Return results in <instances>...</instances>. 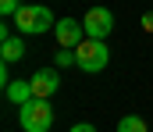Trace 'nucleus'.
Here are the masks:
<instances>
[{
	"instance_id": "f257e3e1",
	"label": "nucleus",
	"mask_w": 153,
	"mask_h": 132,
	"mask_svg": "<svg viewBox=\"0 0 153 132\" xmlns=\"http://www.w3.org/2000/svg\"><path fill=\"white\" fill-rule=\"evenodd\" d=\"M14 25H18L25 36H39V32H50L57 22H53L50 7H43V4H22L18 14H14Z\"/></svg>"
},
{
	"instance_id": "f03ea898",
	"label": "nucleus",
	"mask_w": 153,
	"mask_h": 132,
	"mask_svg": "<svg viewBox=\"0 0 153 132\" xmlns=\"http://www.w3.org/2000/svg\"><path fill=\"white\" fill-rule=\"evenodd\" d=\"M18 122H22L25 132H46L53 125V107H50V100L32 96L29 104H22V107H18Z\"/></svg>"
},
{
	"instance_id": "7ed1b4c3",
	"label": "nucleus",
	"mask_w": 153,
	"mask_h": 132,
	"mask_svg": "<svg viewBox=\"0 0 153 132\" xmlns=\"http://www.w3.org/2000/svg\"><path fill=\"white\" fill-rule=\"evenodd\" d=\"M75 57H78V68L82 72H103L107 68V61H111V50H107V40H93V36H85L82 43L75 46Z\"/></svg>"
},
{
	"instance_id": "20e7f679",
	"label": "nucleus",
	"mask_w": 153,
	"mask_h": 132,
	"mask_svg": "<svg viewBox=\"0 0 153 132\" xmlns=\"http://www.w3.org/2000/svg\"><path fill=\"white\" fill-rule=\"evenodd\" d=\"M82 29H85V36H93V40H107L111 29H114V14H111L107 7H89L85 18H82Z\"/></svg>"
},
{
	"instance_id": "39448f33",
	"label": "nucleus",
	"mask_w": 153,
	"mask_h": 132,
	"mask_svg": "<svg viewBox=\"0 0 153 132\" xmlns=\"http://www.w3.org/2000/svg\"><path fill=\"white\" fill-rule=\"evenodd\" d=\"M82 32H85V29L78 25L75 18H61V22L53 25V36H57V46H68V50H75V46L82 43V40H85Z\"/></svg>"
},
{
	"instance_id": "423d86ee",
	"label": "nucleus",
	"mask_w": 153,
	"mask_h": 132,
	"mask_svg": "<svg viewBox=\"0 0 153 132\" xmlns=\"http://www.w3.org/2000/svg\"><path fill=\"white\" fill-rule=\"evenodd\" d=\"M29 82H32V93H36L39 100H50L57 93V86H61V75H57V68H39Z\"/></svg>"
},
{
	"instance_id": "0eeeda50",
	"label": "nucleus",
	"mask_w": 153,
	"mask_h": 132,
	"mask_svg": "<svg viewBox=\"0 0 153 132\" xmlns=\"http://www.w3.org/2000/svg\"><path fill=\"white\" fill-rule=\"evenodd\" d=\"M0 57H4V64L22 61V57H25V43H22V36H0Z\"/></svg>"
},
{
	"instance_id": "6e6552de",
	"label": "nucleus",
	"mask_w": 153,
	"mask_h": 132,
	"mask_svg": "<svg viewBox=\"0 0 153 132\" xmlns=\"http://www.w3.org/2000/svg\"><path fill=\"white\" fill-rule=\"evenodd\" d=\"M4 93H7V100H11V104H18V107H22V104H29V100L36 96V93H32V82H25V79L7 82V86H4Z\"/></svg>"
},
{
	"instance_id": "1a4fd4ad",
	"label": "nucleus",
	"mask_w": 153,
	"mask_h": 132,
	"mask_svg": "<svg viewBox=\"0 0 153 132\" xmlns=\"http://www.w3.org/2000/svg\"><path fill=\"white\" fill-rule=\"evenodd\" d=\"M117 132H150V129H146V122H143L139 114H125V118L117 122Z\"/></svg>"
},
{
	"instance_id": "9d476101",
	"label": "nucleus",
	"mask_w": 153,
	"mask_h": 132,
	"mask_svg": "<svg viewBox=\"0 0 153 132\" xmlns=\"http://www.w3.org/2000/svg\"><path fill=\"white\" fill-rule=\"evenodd\" d=\"M53 61H57V68H68V64H78V57H75V50H68V46H61V50H57V57H53Z\"/></svg>"
},
{
	"instance_id": "9b49d317",
	"label": "nucleus",
	"mask_w": 153,
	"mask_h": 132,
	"mask_svg": "<svg viewBox=\"0 0 153 132\" xmlns=\"http://www.w3.org/2000/svg\"><path fill=\"white\" fill-rule=\"evenodd\" d=\"M18 7H22L18 0H0V11H4V14H11V18L18 14Z\"/></svg>"
},
{
	"instance_id": "f8f14e48",
	"label": "nucleus",
	"mask_w": 153,
	"mask_h": 132,
	"mask_svg": "<svg viewBox=\"0 0 153 132\" xmlns=\"http://www.w3.org/2000/svg\"><path fill=\"white\" fill-rule=\"evenodd\" d=\"M143 29H146V32H153V11H146V14H143Z\"/></svg>"
},
{
	"instance_id": "ddd939ff",
	"label": "nucleus",
	"mask_w": 153,
	"mask_h": 132,
	"mask_svg": "<svg viewBox=\"0 0 153 132\" xmlns=\"http://www.w3.org/2000/svg\"><path fill=\"white\" fill-rule=\"evenodd\" d=\"M71 132H96V129H93L89 122H78V125H71Z\"/></svg>"
}]
</instances>
